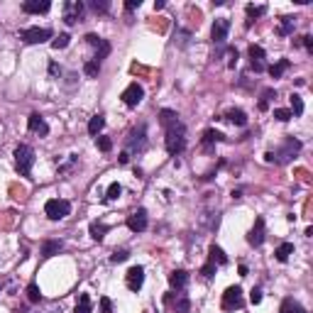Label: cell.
I'll list each match as a JSON object with an SVG mask.
<instances>
[{
  "mask_svg": "<svg viewBox=\"0 0 313 313\" xmlns=\"http://www.w3.org/2000/svg\"><path fill=\"white\" fill-rule=\"evenodd\" d=\"M159 125L164 127V147L172 157L186 150V125L179 120L174 110H169V108L159 110Z\"/></svg>",
  "mask_w": 313,
  "mask_h": 313,
  "instance_id": "cell-1",
  "label": "cell"
},
{
  "mask_svg": "<svg viewBox=\"0 0 313 313\" xmlns=\"http://www.w3.org/2000/svg\"><path fill=\"white\" fill-rule=\"evenodd\" d=\"M301 147H303V145H301L299 139L287 137V142H284L279 150L267 152V154H264V159H267V162H274V164H289L301 152Z\"/></svg>",
  "mask_w": 313,
  "mask_h": 313,
  "instance_id": "cell-2",
  "label": "cell"
},
{
  "mask_svg": "<svg viewBox=\"0 0 313 313\" xmlns=\"http://www.w3.org/2000/svg\"><path fill=\"white\" fill-rule=\"evenodd\" d=\"M35 159H37V157H35V150H32L30 145H17V150H15V166H17L20 176L32 174Z\"/></svg>",
  "mask_w": 313,
  "mask_h": 313,
  "instance_id": "cell-3",
  "label": "cell"
},
{
  "mask_svg": "<svg viewBox=\"0 0 313 313\" xmlns=\"http://www.w3.org/2000/svg\"><path fill=\"white\" fill-rule=\"evenodd\" d=\"M127 150L125 152H135V154H142V152L147 150V125L145 123H139L132 132H130V137H127Z\"/></svg>",
  "mask_w": 313,
  "mask_h": 313,
  "instance_id": "cell-4",
  "label": "cell"
},
{
  "mask_svg": "<svg viewBox=\"0 0 313 313\" xmlns=\"http://www.w3.org/2000/svg\"><path fill=\"white\" fill-rule=\"evenodd\" d=\"M44 213L49 220H64L66 215L71 213V203L66 198H49L44 203Z\"/></svg>",
  "mask_w": 313,
  "mask_h": 313,
  "instance_id": "cell-5",
  "label": "cell"
},
{
  "mask_svg": "<svg viewBox=\"0 0 313 313\" xmlns=\"http://www.w3.org/2000/svg\"><path fill=\"white\" fill-rule=\"evenodd\" d=\"M51 37H54V32L49 27H27V30H20V39L25 44H42V42H47Z\"/></svg>",
  "mask_w": 313,
  "mask_h": 313,
  "instance_id": "cell-6",
  "label": "cell"
},
{
  "mask_svg": "<svg viewBox=\"0 0 313 313\" xmlns=\"http://www.w3.org/2000/svg\"><path fill=\"white\" fill-rule=\"evenodd\" d=\"M83 10H86V5L81 0H66L64 3V22L66 25H76L83 17Z\"/></svg>",
  "mask_w": 313,
  "mask_h": 313,
  "instance_id": "cell-7",
  "label": "cell"
},
{
  "mask_svg": "<svg viewBox=\"0 0 313 313\" xmlns=\"http://www.w3.org/2000/svg\"><path fill=\"white\" fill-rule=\"evenodd\" d=\"M227 35H230V20L227 17H218L213 22V27H211V39H213L215 47H223Z\"/></svg>",
  "mask_w": 313,
  "mask_h": 313,
  "instance_id": "cell-8",
  "label": "cell"
},
{
  "mask_svg": "<svg viewBox=\"0 0 313 313\" xmlns=\"http://www.w3.org/2000/svg\"><path fill=\"white\" fill-rule=\"evenodd\" d=\"M242 306H245L242 289H240V287L225 289V294H223V308H225V311H240Z\"/></svg>",
  "mask_w": 313,
  "mask_h": 313,
  "instance_id": "cell-9",
  "label": "cell"
},
{
  "mask_svg": "<svg viewBox=\"0 0 313 313\" xmlns=\"http://www.w3.org/2000/svg\"><path fill=\"white\" fill-rule=\"evenodd\" d=\"M86 42L91 44V47H96V56H93V62H98V64L103 62L108 54H110V49H113L108 39L98 37V35H93V32H91V35H86Z\"/></svg>",
  "mask_w": 313,
  "mask_h": 313,
  "instance_id": "cell-10",
  "label": "cell"
},
{
  "mask_svg": "<svg viewBox=\"0 0 313 313\" xmlns=\"http://www.w3.org/2000/svg\"><path fill=\"white\" fill-rule=\"evenodd\" d=\"M142 98H145V88L139 86L137 81L130 83V86L123 91V103H125L127 108H137L139 103H142Z\"/></svg>",
  "mask_w": 313,
  "mask_h": 313,
  "instance_id": "cell-11",
  "label": "cell"
},
{
  "mask_svg": "<svg viewBox=\"0 0 313 313\" xmlns=\"http://www.w3.org/2000/svg\"><path fill=\"white\" fill-rule=\"evenodd\" d=\"M247 54H250V66L254 69V74H262V71H267V64H264L267 54H264V49L260 47V44H250Z\"/></svg>",
  "mask_w": 313,
  "mask_h": 313,
  "instance_id": "cell-12",
  "label": "cell"
},
{
  "mask_svg": "<svg viewBox=\"0 0 313 313\" xmlns=\"http://www.w3.org/2000/svg\"><path fill=\"white\" fill-rule=\"evenodd\" d=\"M147 211L145 208H137L132 215H127V227L132 230V233H145L147 230Z\"/></svg>",
  "mask_w": 313,
  "mask_h": 313,
  "instance_id": "cell-13",
  "label": "cell"
},
{
  "mask_svg": "<svg viewBox=\"0 0 313 313\" xmlns=\"http://www.w3.org/2000/svg\"><path fill=\"white\" fill-rule=\"evenodd\" d=\"M27 130L35 132V135H39V137H47V135H49V125H47V120L39 113H32L27 118Z\"/></svg>",
  "mask_w": 313,
  "mask_h": 313,
  "instance_id": "cell-14",
  "label": "cell"
},
{
  "mask_svg": "<svg viewBox=\"0 0 313 313\" xmlns=\"http://www.w3.org/2000/svg\"><path fill=\"white\" fill-rule=\"evenodd\" d=\"M125 284L130 291H139L142 284H145V269L142 267H130L125 274Z\"/></svg>",
  "mask_w": 313,
  "mask_h": 313,
  "instance_id": "cell-15",
  "label": "cell"
},
{
  "mask_svg": "<svg viewBox=\"0 0 313 313\" xmlns=\"http://www.w3.org/2000/svg\"><path fill=\"white\" fill-rule=\"evenodd\" d=\"M264 235H267V230H264V218L260 215V218L254 220V227L250 230V235H247V242H250L252 247H262Z\"/></svg>",
  "mask_w": 313,
  "mask_h": 313,
  "instance_id": "cell-16",
  "label": "cell"
},
{
  "mask_svg": "<svg viewBox=\"0 0 313 313\" xmlns=\"http://www.w3.org/2000/svg\"><path fill=\"white\" fill-rule=\"evenodd\" d=\"M49 8H51L49 0H25V3H22V13H27V15L49 13Z\"/></svg>",
  "mask_w": 313,
  "mask_h": 313,
  "instance_id": "cell-17",
  "label": "cell"
},
{
  "mask_svg": "<svg viewBox=\"0 0 313 313\" xmlns=\"http://www.w3.org/2000/svg\"><path fill=\"white\" fill-rule=\"evenodd\" d=\"M215 142H223V132H218V130H206L203 132V137H201V147H203V152H213Z\"/></svg>",
  "mask_w": 313,
  "mask_h": 313,
  "instance_id": "cell-18",
  "label": "cell"
},
{
  "mask_svg": "<svg viewBox=\"0 0 313 313\" xmlns=\"http://www.w3.org/2000/svg\"><path fill=\"white\" fill-rule=\"evenodd\" d=\"M164 303L172 306L176 313H188V308H191V301H188L186 296H179V299L174 301V294H166V296H164Z\"/></svg>",
  "mask_w": 313,
  "mask_h": 313,
  "instance_id": "cell-19",
  "label": "cell"
},
{
  "mask_svg": "<svg viewBox=\"0 0 313 313\" xmlns=\"http://www.w3.org/2000/svg\"><path fill=\"white\" fill-rule=\"evenodd\" d=\"M169 284H172V289H176V291L186 289L188 287V272H184V269H174V272L169 274Z\"/></svg>",
  "mask_w": 313,
  "mask_h": 313,
  "instance_id": "cell-20",
  "label": "cell"
},
{
  "mask_svg": "<svg viewBox=\"0 0 313 313\" xmlns=\"http://www.w3.org/2000/svg\"><path fill=\"white\" fill-rule=\"evenodd\" d=\"M294 27H296V17L284 15L281 22H279V27H276V35H279V37H289V35H294Z\"/></svg>",
  "mask_w": 313,
  "mask_h": 313,
  "instance_id": "cell-21",
  "label": "cell"
},
{
  "mask_svg": "<svg viewBox=\"0 0 313 313\" xmlns=\"http://www.w3.org/2000/svg\"><path fill=\"white\" fill-rule=\"evenodd\" d=\"M64 250V242L62 240H44L42 242V257H54Z\"/></svg>",
  "mask_w": 313,
  "mask_h": 313,
  "instance_id": "cell-22",
  "label": "cell"
},
{
  "mask_svg": "<svg viewBox=\"0 0 313 313\" xmlns=\"http://www.w3.org/2000/svg\"><path fill=\"white\" fill-rule=\"evenodd\" d=\"M208 262H213L215 267H225V264H227V254L220 250L218 245H211V247H208Z\"/></svg>",
  "mask_w": 313,
  "mask_h": 313,
  "instance_id": "cell-23",
  "label": "cell"
},
{
  "mask_svg": "<svg viewBox=\"0 0 313 313\" xmlns=\"http://www.w3.org/2000/svg\"><path fill=\"white\" fill-rule=\"evenodd\" d=\"M225 120H227V123H233V125H238V127H245V125H247V115H245V110H240V108H233V110H227V113H225Z\"/></svg>",
  "mask_w": 313,
  "mask_h": 313,
  "instance_id": "cell-24",
  "label": "cell"
},
{
  "mask_svg": "<svg viewBox=\"0 0 313 313\" xmlns=\"http://www.w3.org/2000/svg\"><path fill=\"white\" fill-rule=\"evenodd\" d=\"M289 66H291V62H289V59H279L276 64L267 66V71H269V76H272V78H281V76L289 71Z\"/></svg>",
  "mask_w": 313,
  "mask_h": 313,
  "instance_id": "cell-25",
  "label": "cell"
},
{
  "mask_svg": "<svg viewBox=\"0 0 313 313\" xmlns=\"http://www.w3.org/2000/svg\"><path fill=\"white\" fill-rule=\"evenodd\" d=\"M110 227L105 225V223H100V220H93L91 223V227H88V233H91V238L96 240V242H100V240L105 238V233H108Z\"/></svg>",
  "mask_w": 313,
  "mask_h": 313,
  "instance_id": "cell-26",
  "label": "cell"
},
{
  "mask_svg": "<svg viewBox=\"0 0 313 313\" xmlns=\"http://www.w3.org/2000/svg\"><path fill=\"white\" fill-rule=\"evenodd\" d=\"M279 313H306V308L301 306L299 301H294L291 296H287V299L281 301V308H279Z\"/></svg>",
  "mask_w": 313,
  "mask_h": 313,
  "instance_id": "cell-27",
  "label": "cell"
},
{
  "mask_svg": "<svg viewBox=\"0 0 313 313\" xmlns=\"http://www.w3.org/2000/svg\"><path fill=\"white\" fill-rule=\"evenodd\" d=\"M291 254H294V242H281V245L274 250V257L279 260V262H287Z\"/></svg>",
  "mask_w": 313,
  "mask_h": 313,
  "instance_id": "cell-28",
  "label": "cell"
},
{
  "mask_svg": "<svg viewBox=\"0 0 313 313\" xmlns=\"http://www.w3.org/2000/svg\"><path fill=\"white\" fill-rule=\"evenodd\" d=\"M93 311V301L88 294H78V301H76V313H91Z\"/></svg>",
  "mask_w": 313,
  "mask_h": 313,
  "instance_id": "cell-29",
  "label": "cell"
},
{
  "mask_svg": "<svg viewBox=\"0 0 313 313\" xmlns=\"http://www.w3.org/2000/svg\"><path fill=\"white\" fill-rule=\"evenodd\" d=\"M103 125H105V118H103V115H93V118L88 120V135L96 137L100 130H103Z\"/></svg>",
  "mask_w": 313,
  "mask_h": 313,
  "instance_id": "cell-30",
  "label": "cell"
},
{
  "mask_svg": "<svg viewBox=\"0 0 313 313\" xmlns=\"http://www.w3.org/2000/svg\"><path fill=\"white\" fill-rule=\"evenodd\" d=\"M245 13H247V17H250V20H247L245 25L250 27L254 17H262V15L267 13V5H247V8H245Z\"/></svg>",
  "mask_w": 313,
  "mask_h": 313,
  "instance_id": "cell-31",
  "label": "cell"
},
{
  "mask_svg": "<svg viewBox=\"0 0 313 313\" xmlns=\"http://www.w3.org/2000/svg\"><path fill=\"white\" fill-rule=\"evenodd\" d=\"M289 103H291V115H294V118H301V115H303V98H301L299 93H291Z\"/></svg>",
  "mask_w": 313,
  "mask_h": 313,
  "instance_id": "cell-32",
  "label": "cell"
},
{
  "mask_svg": "<svg viewBox=\"0 0 313 313\" xmlns=\"http://www.w3.org/2000/svg\"><path fill=\"white\" fill-rule=\"evenodd\" d=\"M276 98V91L274 88H264L262 91V98H260V110H267L269 108V100Z\"/></svg>",
  "mask_w": 313,
  "mask_h": 313,
  "instance_id": "cell-33",
  "label": "cell"
},
{
  "mask_svg": "<svg viewBox=\"0 0 313 313\" xmlns=\"http://www.w3.org/2000/svg\"><path fill=\"white\" fill-rule=\"evenodd\" d=\"M83 74H86L88 78H96V76L100 74V64L93 62V59H91V62H86V64H83Z\"/></svg>",
  "mask_w": 313,
  "mask_h": 313,
  "instance_id": "cell-34",
  "label": "cell"
},
{
  "mask_svg": "<svg viewBox=\"0 0 313 313\" xmlns=\"http://www.w3.org/2000/svg\"><path fill=\"white\" fill-rule=\"evenodd\" d=\"M27 301H30V303H39V301H42V294H39V287H37V284H35V281H32L30 287H27Z\"/></svg>",
  "mask_w": 313,
  "mask_h": 313,
  "instance_id": "cell-35",
  "label": "cell"
},
{
  "mask_svg": "<svg viewBox=\"0 0 313 313\" xmlns=\"http://www.w3.org/2000/svg\"><path fill=\"white\" fill-rule=\"evenodd\" d=\"M91 10L98 15H105L110 10V3H108V0H93V3H91Z\"/></svg>",
  "mask_w": 313,
  "mask_h": 313,
  "instance_id": "cell-36",
  "label": "cell"
},
{
  "mask_svg": "<svg viewBox=\"0 0 313 313\" xmlns=\"http://www.w3.org/2000/svg\"><path fill=\"white\" fill-rule=\"evenodd\" d=\"M69 39H71V37L64 32V35H59V37L51 39V47H54V49H66V47H69Z\"/></svg>",
  "mask_w": 313,
  "mask_h": 313,
  "instance_id": "cell-37",
  "label": "cell"
},
{
  "mask_svg": "<svg viewBox=\"0 0 313 313\" xmlns=\"http://www.w3.org/2000/svg\"><path fill=\"white\" fill-rule=\"evenodd\" d=\"M96 145H98L100 152H110V150H113V139L103 137V135H98V137H96Z\"/></svg>",
  "mask_w": 313,
  "mask_h": 313,
  "instance_id": "cell-38",
  "label": "cell"
},
{
  "mask_svg": "<svg viewBox=\"0 0 313 313\" xmlns=\"http://www.w3.org/2000/svg\"><path fill=\"white\" fill-rule=\"evenodd\" d=\"M127 257H130V250H115L113 254H110V264H120V262H125Z\"/></svg>",
  "mask_w": 313,
  "mask_h": 313,
  "instance_id": "cell-39",
  "label": "cell"
},
{
  "mask_svg": "<svg viewBox=\"0 0 313 313\" xmlns=\"http://www.w3.org/2000/svg\"><path fill=\"white\" fill-rule=\"evenodd\" d=\"M274 118L279 120V123H289L294 115H291V110H287V108H276V110H274Z\"/></svg>",
  "mask_w": 313,
  "mask_h": 313,
  "instance_id": "cell-40",
  "label": "cell"
},
{
  "mask_svg": "<svg viewBox=\"0 0 313 313\" xmlns=\"http://www.w3.org/2000/svg\"><path fill=\"white\" fill-rule=\"evenodd\" d=\"M238 59H240L238 49H235V47H227V66L235 69V66H238Z\"/></svg>",
  "mask_w": 313,
  "mask_h": 313,
  "instance_id": "cell-41",
  "label": "cell"
},
{
  "mask_svg": "<svg viewBox=\"0 0 313 313\" xmlns=\"http://www.w3.org/2000/svg\"><path fill=\"white\" fill-rule=\"evenodd\" d=\"M120 193H123V186H120V184L115 181V184H110V186H108V196H105V198L115 201V198H118V196H120Z\"/></svg>",
  "mask_w": 313,
  "mask_h": 313,
  "instance_id": "cell-42",
  "label": "cell"
},
{
  "mask_svg": "<svg viewBox=\"0 0 313 313\" xmlns=\"http://www.w3.org/2000/svg\"><path fill=\"white\" fill-rule=\"evenodd\" d=\"M100 313H113V301L108 299V296L100 299Z\"/></svg>",
  "mask_w": 313,
  "mask_h": 313,
  "instance_id": "cell-43",
  "label": "cell"
},
{
  "mask_svg": "<svg viewBox=\"0 0 313 313\" xmlns=\"http://www.w3.org/2000/svg\"><path fill=\"white\" fill-rule=\"evenodd\" d=\"M250 301H252V306H257V303L262 301V289H260V287L252 289V291H250Z\"/></svg>",
  "mask_w": 313,
  "mask_h": 313,
  "instance_id": "cell-44",
  "label": "cell"
},
{
  "mask_svg": "<svg viewBox=\"0 0 313 313\" xmlns=\"http://www.w3.org/2000/svg\"><path fill=\"white\" fill-rule=\"evenodd\" d=\"M201 274L206 276V279H211V276L215 274V264H213V262H208L206 267H203V269H201Z\"/></svg>",
  "mask_w": 313,
  "mask_h": 313,
  "instance_id": "cell-45",
  "label": "cell"
},
{
  "mask_svg": "<svg viewBox=\"0 0 313 313\" xmlns=\"http://www.w3.org/2000/svg\"><path fill=\"white\" fill-rule=\"evenodd\" d=\"M299 44H303V47H306V51H313V37H311V35H303V37L299 39Z\"/></svg>",
  "mask_w": 313,
  "mask_h": 313,
  "instance_id": "cell-46",
  "label": "cell"
},
{
  "mask_svg": "<svg viewBox=\"0 0 313 313\" xmlns=\"http://www.w3.org/2000/svg\"><path fill=\"white\" fill-rule=\"evenodd\" d=\"M49 76H51V78H56V76H62V66H59V64H56V62H51V64H49Z\"/></svg>",
  "mask_w": 313,
  "mask_h": 313,
  "instance_id": "cell-47",
  "label": "cell"
},
{
  "mask_svg": "<svg viewBox=\"0 0 313 313\" xmlns=\"http://www.w3.org/2000/svg\"><path fill=\"white\" fill-rule=\"evenodd\" d=\"M139 5H142L139 0H125V10H127V13H132V10H137Z\"/></svg>",
  "mask_w": 313,
  "mask_h": 313,
  "instance_id": "cell-48",
  "label": "cell"
},
{
  "mask_svg": "<svg viewBox=\"0 0 313 313\" xmlns=\"http://www.w3.org/2000/svg\"><path fill=\"white\" fill-rule=\"evenodd\" d=\"M130 162V152H120V164H127Z\"/></svg>",
  "mask_w": 313,
  "mask_h": 313,
  "instance_id": "cell-49",
  "label": "cell"
},
{
  "mask_svg": "<svg viewBox=\"0 0 313 313\" xmlns=\"http://www.w3.org/2000/svg\"><path fill=\"white\" fill-rule=\"evenodd\" d=\"M240 276H247V264H240Z\"/></svg>",
  "mask_w": 313,
  "mask_h": 313,
  "instance_id": "cell-50",
  "label": "cell"
}]
</instances>
